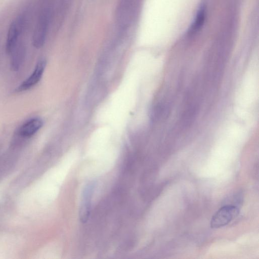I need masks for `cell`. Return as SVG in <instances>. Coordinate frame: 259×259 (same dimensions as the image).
Listing matches in <instances>:
<instances>
[{"instance_id":"4","label":"cell","mask_w":259,"mask_h":259,"mask_svg":"<svg viewBox=\"0 0 259 259\" xmlns=\"http://www.w3.org/2000/svg\"><path fill=\"white\" fill-rule=\"evenodd\" d=\"M48 22V14L46 12L40 17L32 36V43L36 48H41L45 43Z\"/></svg>"},{"instance_id":"7","label":"cell","mask_w":259,"mask_h":259,"mask_svg":"<svg viewBox=\"0 0 259 259\" xmlns=\"http://www.w3.org/2000/svg\"><path fill=\"white\" fill-rule=\"evenodd\" d=\"M134 0H121L118 11V21L121 27L130 23L134 13Z\"/></svg>"},{"instance_id":"2","label":"cell","mask_w":259,"mask_h":259,"mask_svg":"<svg viewBox=\"0 0 259 259\" xmlns=\"http://www.w3.org/2000/svg\"><path fill=\"white\" fill-rule=\"evenodd\" d=\"M47 62L45 59H40L30 75L16 89L17 92H22L30 90L34 87L41 79L46 67Z\"/></svg>"},{"instance_id":"3","label":"cell","mask_w":259,"mask_h":259,"mask_svg":"<svg viewBox=\"0 0 259 259\" xmlns=\"http://www.w3.org/2000/svg\"><path fill=\"white\" fill-rule=\"evenodd\" d=\"M95 187L94 182H89L85 186L81 195L79 209V219L81 223H86L90 217L91 201Z\"/></svg>"},{"instance_id":"8","label":"cell","mask_w":259,"mask_h":259,"mask_svg":"<svg viewBox=\"0 0 259 259\" xmlns=\"http://www.w3.org/2000/svg\"><path fill=\"white\" fill-rule=\"evenodd\" d=\"M11 67L14 71L20 68L24 57V49L22 45H17L11 53Z\"/></svg>"},{"instance_id":"9","label":"cell","mask_w":259,"mask_h":259,"mask_svg":"<svg viewBox=\"0 0 259 259\" xmlns=\"http://www.w3.org/2000/svg\"><path fill=\"white\" fill-rule=\"evenodd\" d=\"M205 13V7L202 5L197 12L195 21L188 30V34H193L201 28L204 21Z\"/></svg>"},{"instance_id":"6","label":"cell","mask_w":259,"mask_h":259,"mask_svg":"<svg viewBox=\"0 0 259 259\" xmlns=\"http://www.w3.org/2000/svg\"><path fill=\"white\" fill-rule=\"evenodd\" d=\"M42 120L38 117L31 118L19 128L18 135L23 138H30L34 135L42 126Z\"/></svg>"},{"instance_id":"1","label":"cell","mask_w":259,"mask_h":259,"mask_svg":"<svg viewBox=\"0 0 259 259\" xmlns=\"http://www.w3.org/2000/svg\"><path fill=\"white\" fill-rule=\"evenodd\" d=\"M239 209L234 205H227L219 209L210 221L212 228H219L226 226L238 214Z\"/></svg>"},{"instance_id":"5","label":"cell","mask_w":259,"mask_h":259,"mask_svg":"<svg viewBox=\"0 0 259 259\" xmlns=\"http://www.w3.org/2000/svg\"><path fill=\"white\" fill-rule=\"evenodd\" d=\"M21 18L16 19L10 25L6 40V50L10 54L18 44V39L22 28Z\"/></svg>"}]
</instances>
